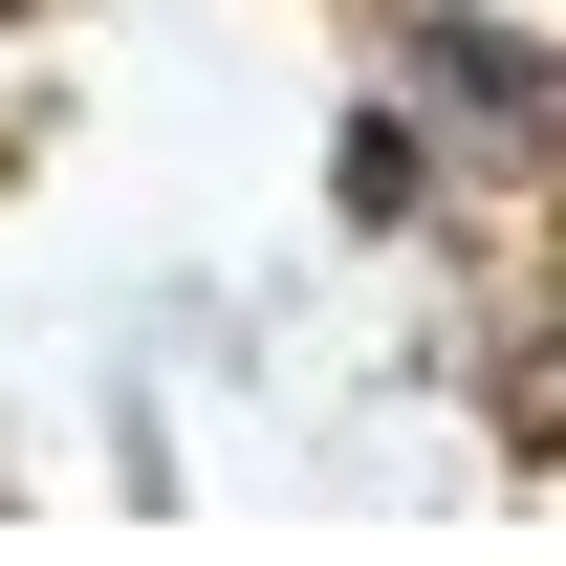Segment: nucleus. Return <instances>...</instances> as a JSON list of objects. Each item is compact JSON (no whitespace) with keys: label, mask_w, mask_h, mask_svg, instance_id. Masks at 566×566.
Instances as JSON below:
<instances>
[{"label":"nucleus","mask_w":566,"mask_h":566,"mask_svg":"<svg viewBox=\"0 0 566 566\" xmlns=\"http://www.w3.org/2000/svg\"><path fill=\"white\" fill-rule=\"evenodd\" d=\"M436 87H480V109H523V132H545V109H566V87L523 66V44H501V22H436Z\"/></svg>","instance_id":"1"}]
</instances>
